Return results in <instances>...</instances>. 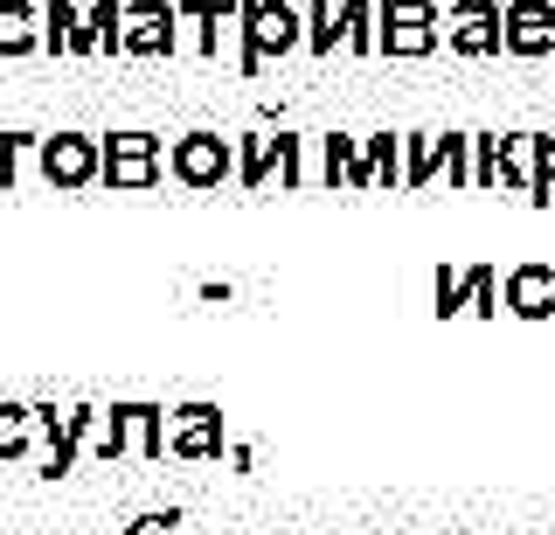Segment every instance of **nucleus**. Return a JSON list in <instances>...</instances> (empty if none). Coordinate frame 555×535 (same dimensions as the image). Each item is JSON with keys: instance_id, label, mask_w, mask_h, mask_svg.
<instances>
[{"instance_id": "nucleus-6", "label": "nucleus", "mask_w": 555, "mask_h": 535, "mask_svg": "<svg viewBox=\"0 0 555 535\" xmlns=\"http://www.w3.org/2000/svg\"><path fill=\"white\" fill-rule=\"evenodd\" d=\"M500 49L507 56H555V0H507L500 8Z\"/></svg>"}, {"instance_id": "nucleus-19", "label": "nucleus", "mask_w": 555, "mask_h": 535, "mask_svg": "<svg viewBox=\"0 0 555 535\" xmlns=\"http://www.w3.org/2000/svg\"><path fill=\"white\" fill-rule=\"evenodd\" d=\"M320 153H326V188H361V140H347V132H326L320 140Z\"/></svg>"}, {"instance_id": "nucleus-5", "label": "nucleus", "mask_w": 555, "mask_h": 535, "mask_svg": "<svg viewBox=\"0 0 555 535\" xmlns=\"http://www.w3.org/2000/svg\"><path fill=\"white\" fill-rule=\"evenodd\" d=\"M167 167H173V181H188V188H222V175H236V153L222 132H181V140L167 147Z\"/></svg>"}, {"instance_id": "nucleus-29", "label": "nucleus", "mask_w": 555, "mask_h": 535, "mask_svg": "<svg viewBox=\"0 0 555 535\" xmlns=\"http://www.w3.org/2000/svg\"><path fill=\"white\" fill-rule=\"evenodd\" d=\"M202 535H243V528H202Z\"/></svg>"}, {"instance_id": "nucleus-15", "label": "nucleus", "mask_w": 555, "mask_h": 535, "mask_svg": "<svg viewBox=\"0 0 555 535\" xmlns=\"http://www.w3.org/2000/svg\"><path fill=\"white\" fill-rule=\"evenodd\" d=\"M389 181H403V140L375 132V140H361V188H389Z\"/></svg>"}, {"instance_id": "nucleus-16", "label": "nucleus", "mask_w": 555, "mask_h": 535, "mask_svg": "<svg viewBox=\"0 0 555 535\" xmlns=\"http://www.w3.org/2000/svg\"><path fill=\"white\" fill-rule=\"evenodd\" d=\"M42 8H28V0H0V56H28L35 42H42Z\"/></svg>"}, {"instance_id": "nucleus-7", "label": "nucleus", "mask_w": 555, "mask_h": 535, "mask_svg": "<svg viewBox=\"0 0 555 535\" xmlns=\"http://www.w3.org/2000/svg\"><path fill=\"white\" fill-rule=\"evenodd\" d=\"M438 42L459 56H500V0H451Z\"/></svg>"}, {"instance_id": "nucleus-8", "label": "nucleus", "mask_w": 555, "mask_h": 535, "mask_svg": "<svg viewBox=\"0 0 555 535\" xmlns=\"http://www.w3.org/2000/svg\"><path fill=\"white\" fill-rule=\"evenodd\" d=\"M430 300H438V314H500V271L493 265H465V271H438V285H430Z\"/></svg>"}, {"instance_id": "nucleus-2", "label": "nucleus", "mask_w": 555, "mask_h": 535, "mask_svg": "<svg viewBox=\"0 0 555 535\" xmlns=\"http://www.w3.org/2000/svg\"><path fill=\"white\" fill-rule=\"evenodd\" d=\"M444 14L430 0H375V56H430Z\"/></svg>"}, {"instance_id": "nucleus-18", "label": "nucleus", "mask_w": 555, "mask_h": 535, "mask_svg": "<svg viewBox=\"0 0 555 535\" xmlns=\"http://www.w3.org/2000/svg\"><path fill=\"white\" fill-rule=\"evenodd\" d=\"M299 42L320 49V56H334V49H340V14H334V0H312V8H299Z\"/></svg>"}, {"instance_id": "nucleus-25", "label": "nucleus", "mask_w": 555, "mask_h": 535, "mask_svg": "<svg viewBox=\"0 0 555 535\" xmlns=\"http://www.w3.org/2000/svg\"><path fill=\"white\" fill-rule=\"evenodd\" d=\"M22 453H28V410L0 404V459H22Z\"/></svg>"}, {"instance_id": "nucleus-33", "label": "nucleus", "mask_w": 555, "mask_h": 535, "mask_svg": "<svg viewBox=\"0 0 555 535\" xmlns=\"http://www.w3.org/2000/svg\"><path fill=\"white\" fill-rule=\"evenodd\" d=\"M459 535H465V528H459Z\"/></svg>"}, {"instance_id": "nucleus-11", "label": "nucleus", "mask_w": 555, "mask_h": 535, "mask_svg": "<svg viewBox=\"0 0 555 535\" xmlns=\"http://www.w3.org/2000/svg\"><path fill=\"white\" fill-rule=\"evenodd\" d=\"M473 181H507L528 195V161H520V132H473Z\"/></svg>"}, {"instance_id": "nucleus-21", "label": "nucleus", "mask_w": 555, "mask_h": 535, "mask_svg": "<svg viewBox=\"0 0 555 535\" xmlns=\"http://www.w3.org/2000/svg\"><path fill=\"white\" fill-rule=\"evenodd\" d=\"M438 175V132H410L403 140V188H424Z\"/></svg>"}, {"instance_id": "nucleus-12", "label": "nucleus", "mask_w": 555, "mask_h": 535, "mask_svg": "<svg viewBox=\"0 0 555 535\" xmlns=\"http://www.w3.org/2000/svg\"><path fill=\"white\" fill-rule=\"evenodd\" d=\"M507 314H520V320L555 314V265H514L507 271Z\"/></svg>"}, {"instance_id": "nucleus-3", "label": "nucleus", "mask_w": 555, "mask_h": 535, "mask_svg": "<svg viewBox=\"0 0 555 535\" xmlns=\"http://www.w3.org/2000/svg\"><path fill=\"white\" fill-rule=\"evenodd\" d=\"M98 181L160 188V140H153V132H104L98 140Z\"/></svg>"}, {"instance_id": "nucleus-27", "label": "nucleus", "mask_w": 555, "mask_h": 535, "mask_svg": "<svg viewBox=\"0 0 555 535\" xmlns=\"http://www.w3.org/2000/svg\"><path fill=\"white\" fill-rule=\"evenodd\" d=\"M14 153H22V132H0V188L14 181Z\"/></svg>"}, {"instance_id": "nucleus-28", "label": "nucleus", "mask_w": 555, "mask_h": 535, "mask_svg": "<svg viewBox=\"0 0 555 535\" xmlns=\"http://www.w3.org/2000/svg\"><path fill=\"white\" fill-rule=\"evenodd\" d=\"M126 535H173V514H139Z\"/></svg>"}, {"instance_id": "nucleus-13", "label": "nucleus", "mask_w": 555, "mask_h": 535, "mask_svg": "<svg viewBox=\"0 0 555 535\" xmlns=\"http://www.w3.org/2000/svg\"><path fill=\"white\" fill-rule=\"evenodd\" d=\"M42 49H56V56H98L77 0H49V8H42Z\"/></svg>"}, {"instance_id": "nucleus-14", "label": "nucleus", "mask_w": 555, "mask_h": 535, "mask_svg": "<svg viewBox=\"0 0 555 535\" xmlns=\"http://www.w3.org/2000/svg\"><path fill=\"white\" fill-rule=\"evenodd\" d=\"M520 161H528V202H555V132H520Z\"/></svg>"}, {"instance_id": "nucleus-10", "label": "nucleus", "mask_w": 555, "mask_h": 535, "mask_svg": "<svg viewBox=\"0 0 555 535\" xmlns=\"http://www.w3.org/2000/svg\"><path fill=\"white\" fill-rule=\"evenodd\" d=\"M167 453L222 459V453H230V445H222V410L216 404H181V410H173V431H167Z\"/></svg>"}, {"instance_id": "nucleus-32", "label": "nucleus", "mask_w": 555, "mask_h": 535, "mask_svg": "<svg viewBox=\"0 0 555 535\" xmlns=\"http://www.w3.org/2000/svg\"><path fill=\"white\" fill-rule=\"evenodd\" d=\"M22 535H35V528H22Z\"/></svg>"}, {"instance_id": "nucleus-17", "label": "nucleus", "mask_w": 555, "mask_h": 535, "mask_svg": "<svg viewBox=\"0 0 555 535\" xmlns=\"http://www.w3.org/2000/svg\"><path fill=\"white\" fill-rule=\"evenodd\" d=\"M181 22H202V56L222 49V22H236V0H173Z\"/></svg>"}, {"instance_id": "nucleus-30", "label": "nucleus", "mask_w": 555, "mask_h": 535, "mask_svg": "<svg viewBox=\"0 0 555 535\" xmlns=\"http://www.w3.org/2000/svg\"><path fill=\"white\" fill-rule=\"evenodd\" d=\"M278 535H299V528H278Z\"/></svg>"}, {"instance_id": "nucleus-24", "label": "nucleus", "mask_w": 555, "mask_h": 535, "mask_svg": "<svg viewBox=\"0 0 555 535\" xmlns=\"http://www.w3.org/2000/svg\"><path fill=\"white\" fill-rule=\"evenodd\" d=\"M230 153H236V181H243V188H257V181L278 167V161H271V140H243V147H230Z\"/></svg>"}, {"instance_id": "nucleus-9", "label": "nucleus", "mask_w": 555, "mask_h": 535, "mask_svg": "<svg viewBox=\"0 0 555 535\" xmlns=\"http://www.w3.org/2000/svg\"><path fill=\"white\" fill-rule=\"evenodd\" d=\"M42 175L56 188H91L98 181V140L91 132H49L42 140Z\"/></svg>"}, {"instance_id": "nucleus-26", "label": "nucleus", "mask_w": 555, "mask_h": 535, "mask_svg": "<svg viewBox=\"0 0 555 535\" xmlns=\"http://www.w3.org/2000/svg\"><path fill=\"white\" fill-rule=\"evenodd\" d=\"M271 161H278V181H285V188H299V181H306V167H299V140H292V132H278V140H271Z\"/></svg>"}, {"instance_id": "nucleus-20", "label": "nucleus", "mask_w": 555, "mask_h": 535, "mask_svg": "<svg viewBox=\"0 0 555 535\" xmlns=\"http://www.w3.org/2000/svg\"><path fill=\"white\" fill-rule=\"evenodd\" d=\"M340 49L375 56V0H340Z\"/></svg>"}, {"instance_id": "nucleus-23", "label": "nucleus", "mask_w": 555, "mask_h": 535, "mask_svg": "<svg viewBox=\"0 0 555 535\" xmlns=\"http://www.w3.org/2000/svg\"><path fill=\"white\" fill-rule=\"evenodd\" d=\"M83 28H91L98 56H118V0H91V8H83Z\"/></svg>"}, {"instance_id": "nucleus-1", "label": "nucleus", "mask_w": 555, "mask_h": 535, "mask_svg": "<svg viewBox=\"0 0 555 535\" xmlns=\"http://www.w3.org/2000/svg\"><path fill=\"white\" fill-rule=\"evenodd\" d=\"M236 22H243V77L271 71V56H292L299 49V8L285 0H236Z\"/></svg>"}, {"instance_id": "nucleus-4", "label": "nucleus", "mask_w": 555, "mask_h": 535, "mask_svg": "<svg viewBox=\"0 0 555 535\" xmlns=\"http://www.w3.org/2000/svg\"><path fill=\"white\" fill-rule=\"evenodd\" d=\"M173 0H118V56H173Z\"/></svg>"}, {"instance_id": "nucleus-22", "label": "nucleus", "mask_w": 555, "mask_h": 535, "mask_svg": "<svg viewBox=\"0 0 555 535\" xmlns=\"http://www.w3.org/2000/svg\"><path fill=\"white\" fill-rule=\"evenodd\" d=\"M438 167L459 188H473V132H438Z\"/></svg>"}, {"instance_id": "nucleus-31", "label": "nucleus", "mask_w": 555, "mask_h": 535, "mask_svg": "<svg viewBox=\"0 0 555 535\" xmlns=\"http://www.w3.org/2000/svg\"><path fill=\"white\" fill-rule=\"evenodd\" d=\"M77 535H91V528H77Z\"/></svg>"}]
</instances>
